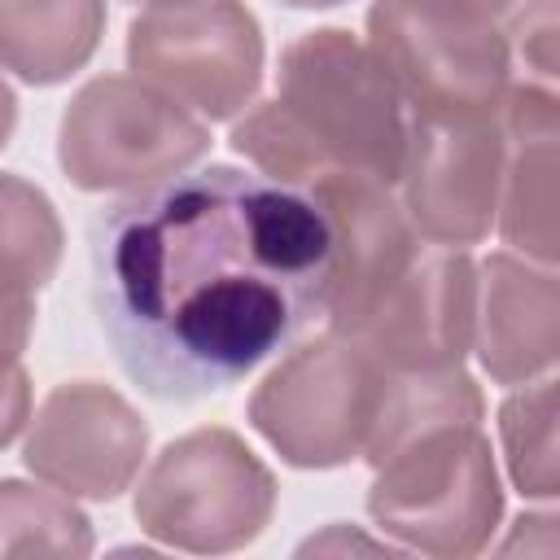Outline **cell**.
Masks as SVG:
<instances>
[{
    "instance_id": "6da1fadb",
    "label": "cell",
    "mask_w": 560,
    "mask_h": 560,
    "mask_svg": "<svg viewBox=\"0 0 560 560\" xmlns=\"http://www.w3.org/2000/svg\"><path fill=\"white\" fill-rule=\"evenodd\" d=\"M88 245L101 328L158 402H201L245 381L324 315L332 236L319 206L241 166L114 197Z\"/></svg>"
},
{
    "instance_id": "7a4b0ae2",
    "label": "cell",
    "mask_w": 560,
    "mask_h": 560,
    "mask_svg": "<svg viewBox=\"0 0 560 560\" xmlns=\"http://www.w3.org/2000/svg\"><path fill=\"white\" fill-rule=\"evenodd\" d=\"M232 149L289 188H306L324 171H363L394 184L407 105L363 39L319 26L284 44L276 96L236 118Z\"/></svg>"
},
{
    "instance_id": "3957f363",
    "label": "cell",
    "mask_w": 560,
    "mask_h": 560,
    "mask_svg": "<svg viewBox=\"0 0 560 560\" xmlns=\"http://www.w3.org/2000/svg\"><path fill=\"white\" fill-rule=\"evenodd\" d=\"M372 472L368 516L402 551L464 560L490 547L503 516V486L477 420L420 429L372 464Z\"/></svg>"
},
{
    "instance_id": "277c9868",
    "label": "cell",
    "mask_w": 560,
    "mask_h": 560,
    "mask_svg": "<svg viewBox=\"0 0 560 560\" xmlns=\"http://www.w3.org/2000/svg\"><path fill=\"white\" fill-rule=\"evenodd\" d=\"M131 512L136 525L171 551L223 556L249 547L271 525L276 477L241 433L206 424L153 455Z\"/></svg>"
},
{
    "instance_id": "5b68a950",
    "label": "cell",
    "mask_w": 560,
    "mask_h": 560,
    "mask_svg": "<svg viewBox=\"0 0 560 560\" xmlns=\"http://www.w3.org/2000/svg\"><path fill=\"white\" fill-rule=\"evenodd\" d=\"M389 368L354 337L328 328L289 350L249 394L254 433L293 468H341L363 459Z\"/></svg>"
},
{
    "instance_id": "8992f818",
    "label": "cell",
    "mask_w": 560,
    "mask_h": 560,
    "mask_svg": "<svg viewBox=\"0 0 560 560\" xmlns=\"http://www.w3.org/2000/svg\"><path fill=\"white\" fill-rule=\"evenodd\" d=\"M503 22L481 0H372L368 48L407 109L499 114L512 83Z\"/></svg>"
},
{
    "instance_id": "52a82bcc",
    "label": "cell",
    "mask_w": 560,
    "mask_h": 560,
    "mask_svg": "<svg viewBox=\"0 0 560 560\" xmlns=\"http://www.w3.org/2000/svg\"><path fill=\"white\" fill-rule=\"evenodd\" d=\"M210 153V122L136 74L83 83L57 122V166L83 192H140Z\"/></svg>"
},
{
    "instance_id": "ba28073f",
    "label": "cell",
    "mask_w": 560,
    "mask_h": 560,
    "mask_svg": "<svg viewBox=\"0 0 560 560\" xmlns=\"http://www.w3.org/2000/svg\"><path fill=\"white\" fill-rule=\"evenodd\" d=\"M262 57V26L245 0L144 4L127 26L131 74L201 122H228L254 105Z\"/></svg>"
},
{
    "instance_id": "9c48e42d",
    "label": "cell",
    "mask_w": 560,
    "mask_h": 560,
    "mask_svg": "<svg viewBox=\"0 0 560 560\" xmlns=\"http://www.w3.org/2000/svg\"><path fill=\"white\" fill-rule=\"evenodd\" d=\"M499 114L411 109L398 166V201L411 228L446 249L481 245L494 228L503 184Z\"/></svg>"
},
{
    "instance_id": "30bf717a",
    "label": "cell",
    "mask_w": 560,
    "mask_h": 560,
    "mask_svg": "<svg viewBox=\"0 0 560 560\" xmlns=\"http://www.w3.org/2000/svg\"><path fill=\"white\" fill-rule=\"evenodd\" d=\"M26 424L22 464L70 499H118L149 455L144 416L105 381L52 385Z\"/></svg>"
},
{
    "instance_id": "8fae6325",
    "label": "cell",
    "mask_w": 560,
    "mask_h": 560,
    "mask_svg": "<svg viewBox=\"0 0 560 560\" xmlns=\"http://www.w3.org/2000/svg\"><path fill=\"white\" fill-rule=\"evenodd\" d=\"M477 262L468 249L424 241L346 332L389 372L459 368L472 350Z\"/></svg>"
},
{
    "instance_id": "7c38bea8",
    "label": "cell",
    "mask_w": 560,
    "mask_h": 560,
    "mask_svg": "<svg viewBox=\"0 0 560 560\" xmlns=\"http://www.w3.org/2000/svg\"><path fill=\"white\" fill-rule=\"evenodd\" d=\"M332 236L328 280H324V319L337 332H350L381 289L411 262L424 236L411 228L394 184L363 171H324L302 188Z\"/></svg>"
},
{
    "instance_id": "4fadbf2b",
    "label": "cell",
    "mask_w": 560,
    "mask_h": 560,
    "mask_svg": "<svg viewBox=\"0 0 560 560\" xmlns=\"http://www.w3.org/2000/svg\"><path fill=\"white\" fill-rule=\"evenodd\" d=\"M472 350L494 385L547 376L560 354V284L556 271L521 254H490L477 267Z\"/></svg>"
},
{
    "instance_id": "5bb4252c",
    "label": "cell",
    "mask_w": 560,
    "mask_h": 560,
    "mask_svg": "<svg viewBox=\"0 0 560 560\" xmlns=\"http://www.w3.org/2000/svg\"><path fill=\"white\" fill-rule=\"evenodd\" d=\"M503 127V184H499V236L521 258L556 262V144L560 105L556 88L534 79H512L499 105Z\"/></svg>"
},
{
    "instance_id": "9a60e30c",
    "label": "cell",
    "mask_w": 560,
    "mask_h": 560,
    "mask_svg": "<svg viewBox=\"0 0 560 560\" xmlns=\"http://www.w3.org/2000/svg\"><path fill=\"white\" fill-rule=\"evenodd\" d=\"M105 0H0V70L31 88L79 74L105 35Z\"/></svg>"
},
{
    "instance_id": "2e32d148",
    "label": "cell",
    "mask_w": 560,
    "mask_h": 560,
    "mask_svg": "<svg viewBox=\"0 0 560 560\" xmlns=\"http://www.w3.org/2000/svg\"><path fill=\"white\" fill-rule=\"evenodd\" d=\"M66 232L44 188L0 175V289L39 293L61 267Z\"/></svg>"
},
{
    "instance_id": "e0dca14e",
    "label": "cell",
    "mask_w": 560,
    "mask_h": 560,
    "mask_svg": "<svg viewBox=\"0 0 560 560\" xmlns=\"http://www.w3.org/2000/svg\"><path fill=\"white\" fill-rule=\"evenodd\" d=\"M556 372L516 385L499 407V442L512 486L525 499L560 494V446H556Z\"/></svg>"
},
{
    "instance_id": "ac0fdd59",
    "label": "cell",
    "mask_w": 560,
    "mask_h": 560,
    "mask_svg": "<svg viewBox=\"0 0 560 560\" xmlns=\"http://www.w3.org/2000/svg\"><path fill=\"white\" fill-rule=\"evenodd\" d=\"M92 521L70 494L0 477V556H92Z\"/></svg>"
},
{
    "instance_id": "d6986e66",
    "label": "cell",
    "mask_w": 560,
    "mask_h": 560,
    "mask_svg": "<svg viewBox=\"0 0 560 560\" xmlns=\"http://www.w3.org/2000/svg\"><path fill=\"white\" fill-rule=\"evenodd\" d=\"M31 332H35V293L0 289V451L31 420V376L22 363Z\"/></svg>"
},
{
    "instance_id": "ffe728a7",
    "label": "cell",
    "mask_w": 560,
    "mask_h": 560,
    "mask_svg": "<svg viewBox=\"0 0 560 560\" xmlns=\"http://www.w3.org/2000/svg\"><path fill=\"white\" fill-rule=\"evenodd\" d=\"M508 31V52L512 61L525 66V79L534 83H556L560 74V22H556V0H521L512 18L503 22Z\"/></svg>"
},
{
    "instance_id": "44dd1931",
    "label": "cell",
    "mask_w": 560,
    "mask_h": 560,
    "mask_svg": "<svg viewBox=\"0 0 560 560\" xmlns=\"http://www.w3.org/2000/svg\"><path fill=\"white\" fill-rule=\"evenodd\" d=\"M328 547H363V551H394L389 542H368V538H359V534H346V525H332L324 538H311V542H302V551H328Z\"/></svg>"
},
{
    "instance_id": "7402d4cb",
    "label": "cell",
    "mask_w": 560,
    "mask_h": 560,
    "mask_svg": "<svg viewBox=\"0 0 560 560\" xmlns=\"http://www.w3.org/2000/svg\"><path fill=\"white\" fill-rule=\"evenodd\" d=\"M13 127H18V96H13V88H9L4 74H0V149L9 144Z\"/></svg>"
},
{
    "instance_id": "603a6c76",
    "label": "cell",
    "mask_w": 560,
    "mask_h": 560,
    "mask_svg": "<svg viewBox=\"0 0 560 560\" xmlns=\"http://www.w3.org/2000/svg\"><path fill=\"white\" fill-rule=\"evenodd\" d=\"M280 4H289V9H337L346 0H280Z\"/></svg>"
},
{
    "instance_id": "cb8c5ba5",
    "label": "cell",
    "mask_w": 560,
    "mask_h": 560,
    "mask_svg": "<svg viewBox=\"0 0 560 560\" xmlns=\"http://www.w3.org/2000/svg\"><path fill=\"white\" fill-rule=\"evenodd\" d=\"M481 4H486V9H494L499 18H512V9H516L521 0H481Z\"/></svg>"
},
{
    "instance_id": "d4e9b609",
    "label": "cell",
    "mask_w": 560,
    "mask_h": 560,
    "mask_svg": "<svg viewBox=\"0 0 560 560\" xmlns=\"http://www.w3.org/2000/svg\"><path fill=\"white\" fill-rule=\"evenodd\" d=\"M131 4H171V0H131Z\"/></svg>"
}]
</instances>
